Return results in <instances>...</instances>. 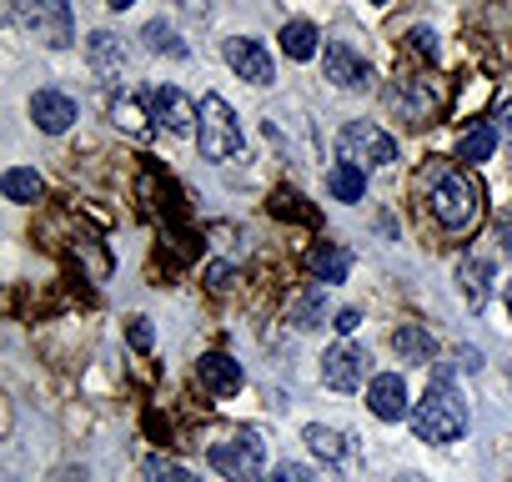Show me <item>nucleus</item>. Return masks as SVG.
I'll list each match as a JSON object with an SVG mask.
<instances>
[{
    "label": "nucleus",
    "instance_id": "6e6552de",
    "mask_svg": "<svg viewBox=\"0 0 512 482\" xmlns=\"http://www.w3.org/2000/svg\"><path fill=\"white\" fill-rule=\"evenodd\" d=\"M151 121H156V126H166L171 136H191V131H196V121H201V106H196L186 91L161 86V91H151Z\"/></svg>",
    "mask_w": 512,
    "mask_h": 482
},
{
    "label": "nucleus",
    "instance_id": "4be33fe9",
    "mask_svg": "<svg viewBox=\"0 0 512 482\" xmlns=\"http://www.w3.org/2000/svg\"><path fill=\"white\" fill-rule=\"evenodd\" d=\"M0 186H6L11 201H41V191H46L41 171H26V166H11L6 176H0Z\"/></svg>",
    "mask_w": 512,
    "mask_h": 482
},
{
    "label": "nucleus",
    "instance_id": "a878e982",
    "mask_svg": "<svg viewBox=\"0 0 512 482\" xmlns=\"http://www.w3.org/2000/svg\"><path fill=\"white\" fill-rule=\"evenodd\" d=\"M111 116H116V126H121V131H131V136H146V131H151V126H146V116H141V106H136L131 96H121V101L111 106Z\"/></svg>",
    "mask_w": 512,
    "mask_h": 482
},
{
    "label": "nucleus",
    "instance_id": "dca6fc26",
    "mask_svg": "<svg viewBox=\"0 0 512 482\" xmlns=\"http://www.w3.org/2000/svg\"><path fill=\"white\" fill-rule=\"evenodd\" d=\"M497 141H502L497 121H477L472 131H462V136H457V161H467V166H482V161L497 151Z\"/></svg>",
    "mask_w": 512,
    "mask_h": 482
},
{
    "label": "nucleus",
    "instance_id": "6ab92c4d",
    "mask_svg": "<svg viewBox=\"0 0 512 482\" xmlns=\"http://www.w3.org/2000/svg\"><path fill=\"white\" fill-rule=\"evenodd\" d=\"M327 191H332L337 201H362V196H367V171L352 166V161H337V166L327 171Z\"/></svg>",
    "mask_w": 512,
    "mask_h": 482
},
{
    "label": "nucleus",
    "instance_id": "412c9836",
    "mask_svg": "<svg viewBox=\"0 0 512 482\" xmlns=\"http://www.w3.org/2000/svg\"><path fill=\"white\" fill-rule=\"evenodd\" d=\"M302 437H307V447H312L322 462H342V457H347V437H342L337 427H322V422H312Z\"/></svg>",
    "mask_w": 512,
    "mask_h": 482
},
{
    "label": "nucleus",
    "instance_id": "bb28decb",
    "mask_svg": "<svg viewBox=\"0 0 512 482\" xmlns=\"http://www.w3.org/2000/svg\"><path fill=\"white\" fill-rule=\"evenodd\" d=\"M141 477H146V482H191L171 457H146V462H141Z\"/></svg>",
    "mask_w": 512,
    "mask_h": 482
},
{
    "label": "nucleus",
    "instance_id": "58836bf2",
    "mask_svg": "<svg viewBox=\"0 0 512 482\" xmlns=\"http://www.w3.org/2000/svg\"><path fill=\"white\" fill-rule=\"evenodd\" d=\"M372 6H387V0H372Z\"/></svg>",
    "mask_w": 512,
    "mask_h": 482
},
{
    "label": "nucleus",
    "instance_id": "7c9ffc66",
    "mask_svg": "<svg viewBox=\"0 0 512 482\" xmlns=\"http://www.w3.org/2000/svg\"><path fill=\"white\" fill-rule=\"evenodd\" d=\"M332 327L347 337V332H357V327H362V312H352V307H347V312H337V322H332Z\"/></svg>",
    "mask_w": 512,
    "mask_h": 482
},
{
    "label": "nucleus",
    "instance_id": "c9c22d12",
    "mask_svg": "<svg viewBox=\"0 0 512 482\" xmlns=\"http://www.w3.org/2000/svg\"><path fill=\"white\" fill-rule=\"evenodd\" d=\"M392 482H427L422 472H402V477H392Z\"/></svg>",
    "mask_w": 512,
    "mask_h": 482
},
{
    "label": "nucleus",
    "instance_id": "2f4dec72",
    "mask_svg": "<svg viewBox=\"0 0 512 482\" xmlns=\"http://www.w3.org/2000/svg\"><path fill=\"white\" fill-rule=\"evenodd\" d=\"M277 482H312V472L297 467V462H287V467H277Z\"/></svg>",
    "mask_w": 512,
    "mask_h": 482
},
{
    "label": "nucleus",
    "instance_id": "393cba45",
    "mask_svg": "<svg viewBox=\"0 0 512 482\" xmlns=\"http://www.w3.org/2000/svg\"><path fill=\"white\" fill-rule=\"evenodd\" d=\"M322 312H327V287H307V297L292 302V322L297 327H317Z\"/></svg>",
    "mask_w": 512,
    "mask_h": 482
},
{
    "label": "nucleus",
    "instance_id": "9d476101",
    "mask_svg": "<svg viewBox=\"0 0 512 482\" xmlns=\"http://www.w3.org/2000/svg\"><path fill=\"white\" fill-rule=\"evenodd\" d=\"M226 66H231L241 81H251V86H272V76H277L267 46L251 41V36H231V41H226Z\"/></svg>",
    "mask_w": 512,
    "mask_h": 482
},
{
    "label": "nucleus",
    "instance_id": "f257e3e1",
    "mask_svg": "<svg viewBox=\"0 0 512 482\" xmlns=\"http://www.w3.org/2000/svg\"><path fill=\"white\" fill-rule=\"evenodd\" d=\"M412 432H417L422 442H432V447H447V442H457V437L467 432V402H462V392H457L447 362L432 367V387H427V397L412 407Z\"/></svg>",
    "mask_w": 512,
    "mask_h": 482
},
{
    "label": "nucleus",
    "instance_id": "b1692460",
    "mask_svg": "<svg viewBox=\"0 0 512 482\" xmlns=\"http://www.w3.org/2000/svg\"><path fill=\"white\" fill-rule=\"evenodd\" d=\"M141 41H146V51H156V56H176V61H186V41H181L166 21H151V26L141 31Z\"/></svg>",
    "mask_w": 512,
    "mask_h": 482
},
{
    "label": "nucleus",
    "instance_id": "f8f14e48",
    "mask_svg": "<svg viewBox=\"0 0 512 482\" xmlns=\"http://www.w3.org/2000/svg\"><path fill=\"white\" fill-rule=\"evenodd\" d=\"M387 106L402 111V121L427 126L432 111H437V91H427L422 81H397V86H387Z\"/></svg>",
    "mask_w": 512,
    "mask_h": 482
},
{
    "label": "nucleus",
    "instance_id": "423d86ee",
    "mask_svg": "<svg viewBox=\"0 0 512 482\" xmlns=\"http://www.w3.org/2000/svg\"><path fill=\"white\" fill-rule=\"evenodd\" d=\"M337 151H342V161H352V166H392L397 161V141L382 131V126H372V121H352V126H342V136H337Z\"/></svg>",
    "mask_w": 512,
    "mask_h": 482
},
{
    "label": "nucleus",
    "instance_id": "f3484780",
    "mask_svg": "<svg viewBox=\"0 0 512 482\" xmlns=\"http://www.w3.org/2000/svg\"><path fill=\"white\" fill-rule=\"evenodd\" d=\"M307 267H312V277H317V287H332V282H347V272H352V252L347 247H322L307 257Z\"/></svg>",
    "mask_w": 512,
    "mask_h": 482
},
{
    "label": "nucleus",
    "instance_id": "f03ea898",
    "mask_svg": "<svg viewBox=\"0 0 512 482\" xmlns=\"http://www.w3.org/2000/svg\"><path fill=\"white\" fill-rule=\"evenodd\" d=\"M427 196H432V216L447 226V231H467L472 221H477V206H482V196H477V186L457 171V166H442V161H432L427 166Z\"/></svg>",
    "mask_w": 512,
    "mask_h": 482
},
{
    "label": "nucleus",
    "instance_id": "39448f33",
    "mask_svg": "<svg viewBox=\"0 0 512 482\" xmlns=\"http://www.w3.org/2000/svg\"><path fill=\"white\" fill-rule=\"evenodd\" d=\"M201 156L206 161H231L241 156V121L221 96H201Z\"/></svg>",
    "mask_w": 512,
    "mask_h": 482
},
{
    "label": "nucleus",
    "instance_id": "ea45409f",
    "mask_svg": "<svg viewBox=\"0 0 512 482\" xmlns=\"http://www.w3.org/2000/svg\"><path fill=\"white\" fill-rule=\"evenodd\" d=\"M191 482H196V477H191Z\"/></svg>",
    "mask_w": 512,
    "mask_h": 482
},
{
    "label": "nucleus",
    "instance_id": "aec40b11",
    "mask_svg": "<svg viewBox=\"0 0 512 482\" xmlns=\"http://www.w3.org/2000/svg\"><path fill=\"white\" fill-rule=\"evenodd\" d=\"M317 46H322V36H317L312 21H287V26H282V51H287L292 61H312Z\"/></svg>",
    "mask_w": 512,
    "mask_h": 482
},
{
    "label": "nucleus",
    "instance_id": "4c0bfd02",
    "mask_svg": "<svg viewBox=\"0 0 512 482\" xmlns=\"http://www.w3.org/2000/svg\"><path fill=\"white\" fill-rule=\"evenodd\" d=\"M507 312H512V282H507Z\"/></svg>",
    "mask_w": 512,
    "mask_h": 482
},
{
    "label": "nucleus",
    "instance_id": "2eb2a0df",
    "mask_svg": "<svg viewBox=\"0 0 512 482\" xmlns=\"http://www.w3.org/2000/svg\"><path fill=\"white\" fill-rule=\"evenodd\" d=\"M492 257H482V252H472V257H462V267H457V282H462V297L472 302V307H487V297H492Z\"/></svg>",
    "mask_w": 512,
    "mask_h": 482
},
{
    "label": "nucleus",
    "instance_id": "72a5a7b5",
    "mask_svg": "<svg viewBox=\"0 0 512 482\" xmlns=\"http://www.w3.org/2000/svg\"><path fill=\"white\" fill-rule=\"evenodd\" d=\"M497 241H502V252L512 257V221H502V231H497Z\"/></svg>",
    "mask_w": 512,
    "mask_h": 482
},
{
    "label": "nucleus",
    "instance_id": "a211bd4d",
    "mask_svg": "<svg viewBox=\"0 0 512 482\" xmlns=\"http://www.w3.org/2000/svg\"><path fill=\"white\" fill-rule=\"evenodd\" d=\"M86 61H91L96 76H116V71L126 66V51H121V41H116L111 31H96V36L86 41Z\"/></svg>",
    "mask_w": 512,
    "mask_h": 482
},
{
    "label": "nucleus",
    "instance_id": "20e7f679",
    "mask_svg": "<svg viewBox=\"0 0 512 482\" xmlns=\"http://www.w3.org/2000/svg\"><path fill=\"white\" fill-rule=\"evenodd\" d=\"M16 21L51 51H66L76 41V21L66 0H16Z\"/></svg>",
    "mask_w": 512,
    "mask_h": 482
},
{
    "label": "nucleus",
    "instance_id": "473e14b6",
    "mask_svg": "<svg viewBox=\"0 0 512 482\" xmlns=\"http://www.w3.org/2000/svg\"><path fill=\"white\" fill-rule=\"evenodd\" d=\"M497 131L512 141V101H502V111H497Z\"/></svg>",
    "mask_w": 512,
    "mask_h": 482
},
{
    "label": "nucleus",
    "instance_id": "c756f323",
    "mask_svg": "<svg viewBox=\"0 0 512 482\" xmlns=\"http://www.w3.org/2000/svg\"><path fill=\"white\" fill-rule=\"evenodd\" d=\"M126 337H131V347H136V352H151V342H156L146 317H131V322H126Z\"/></svg>",
    "mask_w": 512,
    "mask_h": 482
},
{
    "label": "nucleus",
    "instance_id": "0eeeda50",
    "mask_svg": "<svg viewBox=\"0 0 512 482\" xmlns=\"http://www.w3.org/2000/svg\"><path fill=\"white\" fill-rule=\"evenodd\" d=\"M322 382L332 392H357L362 382H372V352L357 347V342H337L327 357H322Z\"/></svg>",
    "mask_w": 512,
    "mask_h": 482
},
{
    "label": "nucleus",
    "instance_id": "f704fd0d",
    "mask_svg": "<svg viewBox=\"0 0 512 482\" xmlns=\"http://www.w3.org/2000/svg\"><path fill=\"white\" fill-rule=\"evenodd\" d=\"M106 6H111V11H131V6H136V0H106Z\"/></svg>",
    "mask_w": 512,
    "mask_h": 482
},
{
    "label": "nucleus",
    "instance_id": "cd10ccee",
    "mask_svg": "<svg viewBox=\"0 0 512 482\" xmlns=\"http://www.w3.org/2000/svg\"><path fill=\"white\" fill-rule=\"evenodd\" d=\"M412 51H417L422 61H442V46H437V36H432L427 26H417V31H412Z\"/></svg>",
    "mask_w": 512,
    "mask_h": 482
},
{
    "label": "nucleus",
    "instance_id": "9b49d317",
    "mask_svg": "<svg viewBox=\"0 0 512 482\" xmlns=\"http://www.w3.org/2000/svg\"><path fill=\"white\" fill-rule=\"evenodd\" d=\"M367 407H372V417H382V422H402V417H412V402H407V382H402V372H377V377L367 382Z\"/></svg>",
    "mask_w": 512,
    "mask_h": 482
},
{
    "label": "nucleus",
    "instance_id": "e433bc0d",
    "mask_svg": "<svg viewBox=\"0 0 512 482\" xmlns=\"http://www.w3.org/2000/svg\"><path fill=\"white\" fill-rule=\"evenodd\" d=\"M181 6H206V0H181Z\"/></svg>",
    "mask_w": 512,
    "mask_h": 482
},
{
    "label": "nucleus",
    "instance_id": "5701e85b",
    "mask_svg": "<svg viewBox=\"0 0 512 482\" xmlns=\"http://www.w3.org/2000/svg\"><path fill=\"white\" fill-rule=\"evenodd\" d=\"M392 347H397V357L402 362H432V337L422 332V327H397V337H392Z\"/></svg>",
    "mask_w": 512,
    "mask_h": 482
},
{
    "label": "nucleus",
    "instance_id": "1a4fd4ad",
    "mask_svg": "<svg viewBox=\"0 0 512 482\" xmlns=\"http://www.w3.org/2000/svg\"><path fill=\"white\" fill-rule=\"evenodd\" d=\"M322 66H327V81H332V86H342V91H372V66H367L352 46L327 41V46H322Z\"/></svg>",
    "mask_w": 512,
    "mask_h": 482
},
{
    "label": "nucleus",
    "instance_id": "ddd939ff",
    "mask_svg": "<svg viewBox=\"0 0 512 482\" xmlns=\"http://www.w3.org/2000/svg\"><path fill=\"white\" fill-rule=\"evenodd\" d=\"M31 121H36L46 136H61V131H71V121H76V101H71L66 91H36V96H31Z\"/></svg>",
    "mask_w": 512,
    "mask_h": 482
},
{
    "label": "nucleus",
    "instance_id": "c85d7f7f",
    "mask_svg": "<svg viewBox=\"0 0 512 482\" xmlns=\"http://www.w3.org/2000/svg\"><path fill=\"white\" fill-rule=\"evenodd\" d=\"M206 287H211V292H231V287H236V267L211 262V267H206Z\"/></svg>",
    "mask_w": 512,
    "mask_h": 482
},
{
    "label": "nucleus",
    "instance_id": "4468645a",
    "mask_svg": "<svg viewBox=\"0 0 512 482\" xmlns=\"http://www.w3.org/2000/svg\"><path fill=\"white\" fill-rule=\"evenodd\" d=\"M196 377H201V387L216 392V397L241 392V362H231L226 352H206V357L196 362Z\"/></svg>",
    "mask_w": 512,
    "mask_h": 482
},
{
    "label": "nucleus",
    "instance_id": "7ed1b4c3",
    "mask_svg": "<svg viewBox=\"0 0 512 482\" xmlns=\"http://www.w3.org/2000/svg\"><path fill=\"white\" fill-rule=\"evenodd\" d=\"M211 467H216L226 482H262V477H267V442H262V432L246 427V432L216 442V447H211Z\"/></svg>",
    "mask_w": 512,
    "mask_h": 482
}]
</instances>
